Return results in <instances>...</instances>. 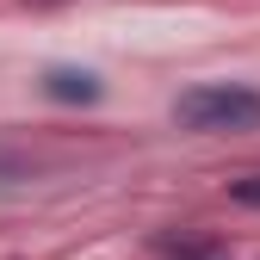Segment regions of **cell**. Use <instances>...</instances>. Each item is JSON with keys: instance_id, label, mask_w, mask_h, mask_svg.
I'll use <instances>...</instances> for the list:
<instances>
[{"instance_id": "1", "label": "cell", "mask_w": 260, "mask_h": 260, "mask_svg": "<svg viewBox=\"0 0 260 260\" xmlns=\"http://www.w3.org/2000/svg\"><path fill=\"white\" fill-rule=\"evenodd\" d=\"M174 124L192 137H230V130H260V87L248 81H199L174 100Z\"/></svg>"}, {"instance_id": "2", "label": "cell", "mask_w": 260, "mask_h": 260, "mask_svg": "<svg viewBox=\"0 0 260 260\" xmlns=\"http://www.w3.org/2000/svg\"><path fill=\"white\" fill-rule=\"evenodd\" d=\"M44 100H56V106H100L106 100V81L93 75V69H44Z\"/></svg>"}, {"instance_id": "3", "label": "cell", "mask_w": 260, "mask_h": 260, "mask_svg": "<svg viewBox=\"0 0 260 260\" xmlns=\"http://www.w3.org/2000/svg\"><path fill=\"white\" fill-rule=\"evenodd\" d=\"M161 260H223V242H168L161 248Z\"/></svg>"}, {"instance_id": "4", "label": "cell", "mask_w": 260, "mask_h": 260, "mask_svg": "<svg viewBox=\"0 0 260 260\" xmlns=\"http://www.w3.org/2000/svg\"><path fill=\"white\" fill-rule=\"evenodd\" d=\"M230 199H236V205H248V211H260V174H248V180H230Z\"/></svg>"}, {"instance_id": "5", "label": "cell", "mask_w": 260, "mask_h": 260, "mask_svg": "<svg viewBox=\"0 0 260 260\" xmlns=\"http://www.w3.org/2000/svg\"><path fill=\"white\" fill-rule=\"evenodd\" d=\"M25 7H62V0H25Z\"/></svg>"}]
</instances>
